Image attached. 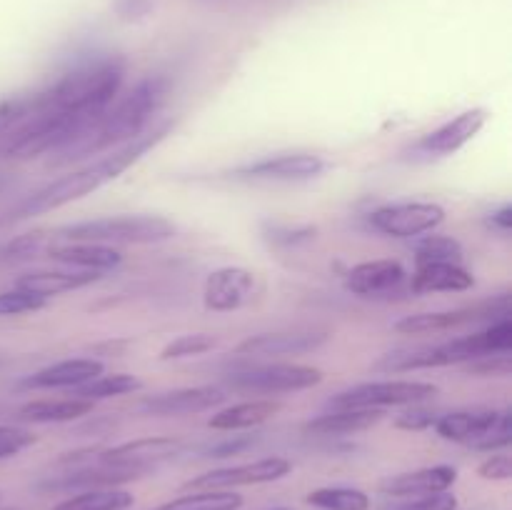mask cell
Wrapping results in <instances>:
<instances>
[{
	"instance_id": "6da1fadb",
	"label": "cell",
	"mask_w": 512,
	"mask_h": 510,
	"mask_svg": "<svg viewBox=\"0 0 512 510\" xmlns=\"http://www.w3.org/2000/svg\"><path fill=\"white\" fill-rule=\"evenodd\" d=\"M173 130V123L165 120V123L155 125L153 130H145L138 138H133L130 143L115 148L110 155H103V158L93 160V163L83 165V168L73 170L68 175H60V178L50 180L48 185L38 188L35 193L25 195L23 200L10 208L8 220H28L35 218V215L50 213V210H58L63 205L75 203V200L85 198V195L95 193L103 185L113 183L120 173L130 168V165L138 163L148 150H153L165 135Z\"/></svg>"
},
{
	"instance_id": "7a4b0ae2",
	"label": "cell",
	"mask_w": 512,
	"mask_h": 510,
	"mask_svg": "<svg viewBox=\"0 0 512 510\" xmlns=\"http://www.w3.org/2000/svg\"><path fill=\"white\" fill-rule=\"evenodd\" d=\"M168 93L170 80L163 75H148V78L138 80L123 98L113 100V105L95 120L93 128H88V133L58 150V163L90 158V155H98L103 150L138 138L140 133H145L153 115L163 108Z\"/></svg>"
},
{
	"instance_id": "3957f363",
	"label": "cell",
	"mask_w": 512,
	"mask_h": 510,
	"mask_svg": "<svg viewBox=\"0 0 512 510\" xmlns=\"http://www.w3.org/2000/svg\"><path fill=\"white\" fill-rule=\"evenodd\" d=\"M512 348V323L510 318L495 320L490 328L480 333L463 335V338L448 340V343L425 345L415 350H395L383 360L375 363V370H393V373H405V370H423V368H443V365L473 363V360L485 358L493 353H510Z\"/></svg>"
},
{
	"instance_id": "277c9868",
	"label": "cell",
	"mask_w": 512,
	"mask_h": 510,
	"mask_svg": "<svg viewBox=\"0 0 512 510\" xmlns=\"http://www.w3.org/2000/svg\"><path fill=\"white\" fill-rule=\"evenodd\" d=\"M178 228L163 215H108L50 230V240H83L100 245H153L175 238Z\"/></svg>"
},
{
	"instance_id": "5b68a950",
	"label": "cell",
	"mask_w": 512,
	"mask_h": 510,
	"mask_svg": "<svg viewBox=\"0 0 512 510\" xmlns=\"http://www.w3.org/2000/svg\"><path fill=\"white\" fill-rule=\"evenodd\" d=\"M323 370L313 365H293V363H273L258 365V368L235 370L225 375V383L233 390L243 393H298V390L315 388L323 383Z\"/></svg>"
},
{
	"instance_id": "8992f818",
	"label": "cell",
	"mask_w": 512,
	"mask_h": 510,
	"mask_svg": "<svg viewBox=\"0 0 512 510\" xmlns=\"http://www.w3.org/2000/svg\"><path fill=\"white\" fill-rule=\"evenodd\" d=\"M438 395V385L423 380H378L343 390L330 400V408H375L383 410L390 405H418L428 403Z\"/></svg>"
},
{
	"instance_id": "52a82bcc",
	"label": "cell",
	"mask_w": 512,
	"mask_h": 510,
	"mask_svg": "<svg viewBox=\"0 0 512 510\" xmlns=\"http://www.w3.org/2000/svg\"><path fill=\"white\" fill-rule=\"evenodd\" d=\"M510 318L508 295L483 300V303L468 305V308L438 310V313H418L398 320L395 330L403 335H425V333H445V330L463 328V325L480 323V320H503Z\"/></svg>"
},
{
	"instance_id": "ba28073f",
	"label": "cell",
	"mask_w": 512,
	"mask_h": 510,
	"mask_svg": "<svg viewBox=\"0 0 512 510\" xmlns=\"http://www.w3.org/2000/svg\"><path fill=\"white\" fill-rule=\"evenodd\" d=\"M368 223L390 238H420L445 223V210L435 203H390L375 208Z\"/></svg>"
},
{
	"instance_id": "9c48e42d",
	"label": "cell",
	"mask_w": 512,
	"mask_h": 510,
	"mask_svg": "<svg viewBox=\"0 0 512 510\" xmlns=\"http://www.w3.org/2000/svg\"><path fill=\"white\" fill-rule=\"evenodd\" d=\"M185 443L178 438H168V435H158V438H140L130 440V443H120L108 450H95V460L108 468H123L135 470V473H148L155 465L165 463V460L175 458L183 453Z\"/></svg>"
},
{
	"instance_id": "30bf717a",
	"label": "cell",
	"mask_w": 512,
	"mask_h": 510,
	"mask_svg": "<svg viewBox=\"0 0 512 510\" xmlns=\"http://www.w3.org/2000/svg\"><path fill=\"white\" fill-rule=\"evenodd\" d=\"M290 470H293L290 460L273 455V458H260V460H255V463L208 470V473L188 480V485H185V488H190V490H233V488H240V485H263V483H273V480L285 478Z\"/></svg>"
},
{
	"instance_id": "8fae6325",
	"label": "cell",
	"mask_w": 512,
	"mask_h": 510,
	"mask_svg": "<svg viewBox=\"0 0 512 510\" xmlns=\"http://www.w3.org/2000/svg\"><path fill=\"white\" fill-rule=\"evenodd\" d=\"M225 398L228 393L218 385H195V388L148 395L138 403V413L148 415V418H180V415H195L218 408Z\"/></svg>"
},
{
	"instance_id": "7c38bea8",
	"label": "cell",
	"mask_w": 512,
	"mask_h": 510,
	"mask_svg": "<svg viewBox=\"0 0 512 510\" xmlns=\"http://www.w3.org/2000/svg\"><path fill=\"white\" fill-rule=\"evenodd\" d=\"M328 168L320 155L313 153H280L270 158L255 160L235 170V178L268 180V183H295V180L318 178Z\"/></svg>"
},
{
	"instance_id": "4fadbf2b",
	"label": "cell",
	"mask_w": 512,
	"mask_h": 510,
	"mask_svg": "<svg viewBox=\"0 0 512 510\" xmlns=\"http://www.w3.org/2000/svg\"><path fill=\"white\" fill-rule=\"evenodd\" d=\"M258 295V275L248 268H220L208 275L203 290L205 308L215 313H230Z\"/></svg>"
},
{
	"instance_id": "5bb4252c",
	"label": "cell",
	"mask_w": 512,
	"mask_h": 510,
	"mask_svg": "<svg viewBox=\"0 0 512 510\" xmlns=\"http://www.w3.org/2000/svg\"><path fill=\"white\" fill-rule=\"evenodd\" d=\"M330 340L328 330H278V333L250 335L235 348V355L248 358H280V355H303L318 350Z\"/></svg>"
},
{
	"instance_id": "9a60e30c",
	"label": "cell",
	"mask_w": 512,
	"mask_h": 510,
	"mask_svg": "<svg viewBox=\"0 0 512 510\" xmlns=\"http://www.w3.org/2000/svg\"><path fill=\"white\" fill-rule=\"evenodd\" d=\"M485 120H488V115H485L483 108L465 110L458 118L448 120V123H443L440 128L425 133L423 138L413 145V153L425 155V158H443V155L458 153L463 145H468L470 140L483 130Z\"/></svg>"
},
{
	"instance_id": "2e32d148",
	"label": "cell",
	"mask_w": 512,
	"mask_h": 510,
	"mask_svg": "<svg viewBox=\"0 0 512 510\" xmlns=\"http://www.w3.org/2000/svg\"><path fill=\"white\" fill-rule=\"evenodd\" d=\"M405 280L408 273L398 260H368L350 270L345 288L360 298H388L403 288Z\"/></svg>"
},
{
	"instance_id": "e0dca14e",
	"label": "cell",
	"mask_w": 512,
	"mask_h": 510,
	"mask_svg": "<svg viewBox=\"0 0 512 510\" xmlns=\"http://www.w3.org/2000/svg\"><path fill=\"white\" fill-rule=\"evenodd\" d=\"M455 480H458V470L453 465H433V468L393 475V478L380 483V490L385 495H393V498H413V495L443 493V490H450Z\"/></svg>"
},
{
	"instance_id": "ac0fdd59",
	"label": "cell",
	"mask_w": 512,
	"mask_h": 510,
	"mask_svg": "<svg viewBox=\"0 0 512 510\" xmlns=\"http://www.w3.org/2000/svg\"><path fill=\"white\" fill-rule=\"evenodd\" d=\"M48 258L58 260L68 268L98 270V273L123 263V253L115 250L113 245L83 243V240H58L48 248Z\"/></svg>"
},
{
	"instance_id": "d6986e66",
	"label": "cell",
	"mask_w": 512,
	"mask_h": 510,
	"mask_svg": "<svg viewBox=\"0 0 512 510\" xmlns=\"http://www.w3.org/2000/svg\"><path fill=\"white\" fill-rule=\"evenodd\" d=\"M500 418V410L495 408H468L455 410V413H445L435 420V430L443 440L450 443H463L473 448L490 428L495 420Z\"/></svg>"
},
{
	"instance_id": "ffe728a7",
	"label": "cell",
	"mask_w": 512,
	"mask_h": 510,
	"mask_svg": "<svg viewBox=\"0 0 512 510\" xmlns=\"http://www.w3.org/2000/svg\"><path fill=\"white\" fill-rule=\"evenodd\" d=\"M103 375V363L93 358H70L48 365L23 380L25 388H80L88 380Z\"/></svg>"
},
{
	"instance_id": "44dd1931",
	"label": "cell",
	"mask_w": 512,
	"mask_h": 510,
	"mask_svg": "<svg viewBox=\"0 0 512 510\" xmlns=\"http://www.w3.org/2000/svg\"><path fill=\"white\" fill-rule=\"evenodd\" d=\"M100 278H103V273H98V270H35V273H25L23 278L15 280V285L25 290H33V293L43 295V298H53V295H63L70 293V290L85 288V285L95 283Z\"/></svg>"
},
{
	"instance_id": "7402d4cb",
	"label": "cell",
	"mask_w": 512,
	"mask_h": 510,
	"mask_svg": "<svg viewBox=\"0 0 512 510\" xmlns=\"http://www.w3.org/2000/svg\"><path fill=\"white\" fill-rule=\"evenodd\" d=\"M475 285V278L470 270H465L460 263H428L418 265L410 290L413 293H463Z\"/></svg>"
},
{
	"instance_id": "603a6c76",
	"label": "cell",
	"mask_w": 512,
	"mask_h": 510,
	"mask_svg": "<svg viewBox=\"0 0 512 510\" xmlns=\"http://www.w3.org/2000/svg\"><path fill=\"white\" fill-rule=\"evenodd\" d=\"M283 405L278 400H268V398H255V400H245V403H235L230 408L218 410L213 418L208 420V425L213 430H248V428H258V425L268 423L270 418L280 413Z\"/></svg>"
},
{
	"instance_id": "cb8c5ba5",
	"label": "cell",
	"mask_w": 512,
	"mask_h": 510,
	"mask_svg": "<svg viewBox=\"0 0 512 510\" xmlns=\"http://www.w3.org/2000/svg\"><path fill=\"white\" fill-rule=\"evenodd\" d=\"M383 418V410L375 408H333L330 413L318 415L305 425L310 435H350L373 428Z\"/></svg>"
},
{
	"instance_id": "d4e9b609",
	"label": "cell",
	"mask_w": 512,
	"mask_h": 510,
	"mask_svg": "<svg viewBox=\"0 0 512 510\" xmlns=\"http://www.w3.org/2000/svg\"><path fill=\"white\" fill-rule=\"evenodd\" d=\"M95 403L83 398H60V400H33L18 410V418L25 423H70L83 415L93 413Z\"/></svg>"
},
{
	"instance_id": "484cf974",
	"label": "cell",
	"mask_w": 512,
	"mask_h": 510,
	"mask_svg": "<svg viewBox=\"0 0 512 510\" xmlns=\"http://www.w3.org/2000/svg\"><path fill=\"white\" fill-rule=\"evenodd\" d=\"M135 503L128 490L120 488H95L75 493L73 498H65L53 510H128Z\"/></svg>"
},
{
	"instance_id": "4316f807",
	"label": "cell",
	"mask_w": 512,
	"mask_h": 510,
	"mask_svg": "<svg viewBox=\"0 0 512 510\" xmlns=\"http://www.w3.org/2000/svg\"><path fill=\"white\" fill-rule=\"evenodd\" d=\"M243 495L233 490H195V493L175 498L153 510H240Z\"/></svg>"
},
{
	"instance_id": "83f0119b",
	"label": "cell",
	"mask_w": 512,
	"mask_h": 510,
	"mask_svg": "<svg viewBox=\"0 0 512 510\" xmlns=\"http://www.w3.org/2000/svg\"><path fill=\"white\" fill-rule=\"evenodd\" d=\"M143 388V380L135 378L130 373H113V375H98V378L88 380L85 385L75 388V398H83L95 403V400L118 398V395L135 393Z\"/></svg>"
},
{
	"instance_id": "f1b7e54d",
	"label": "cell",
	"mask_w": 512,
	"mask_h": 510,
	"mask_svg": "<svg viewBox=\"0 0 512 510\" xmlns=\"http://www.w3.org/2000/svg\"><path fill=\"white\" fill-rule=\"evenodd\" d=\"M463 245L450 235H425L415 243V265L428 263H460Z\"/></svg>"
},
{
	"instance_id": "f546056e",
	"label": "cell",
	"mask_w": 512,
	"mask_h": 510,
	"mask_svg": "<svg viewBox=\"0 0 512 510\" xmlns=\"http://www.w3.org/2000/svg\"><path fill=\"white\" fill-rule=\"evenodd\" d=\"M310 505L320 510H368V493L358 488H320L308 495Z\"/></svg>"
},
{
	"instance_id": "4dcf8cb0",
	"label": "cell",
	"mask_w": 512,
	"mask_h": 510,
	"mask_svg": "<svg viewBox=\"0 0 512 510\" xmlns=\"http://www.w3.org/2000/svg\"><path fill=\"white\" fill-rule=\"evenodd\" d=\"M48 305V298L33 293V290H25L13 285L10 290L0 293V318H8V315H23V313H35V310H43Z\"/></svg>"
},
{
	"instance_id": "1f68e13d",
	"label": "cell",
	"mask_w": 512,
	"mask_h": 510,
	"mask_svg": "<svg viewBox=\"0 0 512 510\" xmlns=\"http://www.w3.org/2000/svg\"><path fill=\"white\" fill-rule=\"evenodd\" d=\"M215 343H218V340L208 333L180 335V338H175L173 343H168L160 350V360H180L193 358V355H203L208 353V350H213Z\"/></svg>"
},
{
	"instance_id": "d6a6232c",
	"label": "cell",
	"mask_w": 512,
	"mask_h": 510,
	"mask_svg": "<svg viewBox=\"0 0 512 510\" xmlns=\"http://www.w3.org/2000/svg\"><path fill=\"white\" fill-rule=\"evenodd\" d=\"M33 443L35 435L30 430L15 428V425H0V460L13 458V455L30 448Z\"/></svg>"
},
{
	"instance_id": "836d02e7",
	"label": "cell",
	"mask_w": 512,
	"mask_h": 510,
	"mask_svg": "<svg viewBox=\"0 0 512 510\" xmlns=\"http://www.w3.org/2000/svg\"><path fill=\"white\" fill-rule=\"evenodd\" d=\"M512 370V360L508 353H493L485 355V358L473 360L468 365L470 375H478V378H505Z\"/></svg>"
},
{
	"instance_id": "e575fe53",
	"label": "cell",
	"mask_w": 512,
	"mask_h": 510,
	"mask_svg": "<svg viewBox=\"0 0 512 510\" xmlns=\"http://www.w3.org/2000/svg\"><path fill=\"white\" fill-rule=\"evenodd\" d=\"M508 445H510V410H500V418L495 420L493 428H490L488 433H485L483 438L473 445V448L475 450H490V453H495V450L508 448Z\"/></svg>"
},
{
	"instance_id": "d590c367",
	"label": "cell",
	"mask_w": 512,
	"mask_h": 510,
	"mask_svg": "<svg viewBox=\"0 0 512 510\" xmlns=\"http://www.w3.org/2000/svg\"><path fill=\"white\" fill-rule=\"evenodd\" d=\"M158 0H113V13L120 23H138L155 10Z\"/></svg>"
},
{
	"instance_id": "8d00e7d4",
	"label": "cell",
	"mask_w": 512,
	"mask_h": 510,
	"mask_svg": "<svg viewBox=\"0 0 512 510\" xmlns=\"http://www.w3.org/2000/svg\"><path fill=\"white\" fill-rule=\"evenodd\" d=\"M458 508V498L448 490L443 493H430V495H420V498L410 500V503L398 505L393 510H455Z\"/></svg>"
},
{
	"instance_id": "74e56055",
	"label": "cell",
	"mask_w": 512,
	"mask_h": 510,
	"mask_svg": "<svg viewBox=\"0 0 512 510\" xmlns=\"http://www.w3.org/2000/svg\"><path fill=\"white\" fill-rule=\"evenodd\" d=\"M48 235H43L38 230V233H25L20 235V238H15L13 243L8 245V248L3 250V255L8 260H23V258H30V255H35L38 250H43V243Z\"/></svg>"
},
{
	"instance_id": "f35d334b",
	"label": "cell",
	"mask_w": 512,
	"mask_h": 510,
	"mask_svg": "<svg viewBox=\"0 0 512 510\" xmlns=\"http://www.w3.org/2000/svg\"><path fill=\"white\" fill-rule=\"evenodd\" d=\"M438 418H440L438 410L423 408V403H418V405H413L410 410H405L403 415H398L395 425L403 430H425V428H430V425H435V420Z\"/></svg>"
},
{
	"instance_id": "ab89813d",
	"label": "cell",
	"mask_w": 512,
	"mask_h": 510,
	"mask_svg": "<svg viewBox=\"0 0 512 510\" xmlns=\"http://www.w3.org/2000/svg\"><path fill=\"white\" fill-rule=\"evenodd\" d=\"M478 475L485 480H510L512 478V460L505 453H493L480 463Z\"/></svg>"
},
{
	"instance_id": "60d3db41",
	"label": "cell",
	"mask_w": 512,
	"mask_h": 510,
	"mask_svg": "<svg viewBox=\"0 0 512 510\" xmlns=\"http://www.w3.org/2000/svg\"><path fill=\"white\" fill-rule=\"evenodd\" d=\"M255 440H258L255 435H233L230 440H223V443L218 445H210V448L205 450V455H208V458H225V455H235L240 453V450L250 448Z\"/></svg>"
},
{
	"instance_id": "b9f144b4",
	"label": "cell",
	"mask_w": 512,
	"mask_h": 510,
	"mask_svg": "<svg viewBox=\"0 0 512 510\" xmlns=\"http://www.w3.org/2000/svg\"><path fill=\"white\" fill-rule=\"evenodd\" d=\"M490 225H493L495 230H500V233H510V228H512V208H510V205H503L500 210H495L493 218H490Z\"/></svg>"
},
{
	"instance_id": "7bdbcfd3",
	"label": "cell",
	"mask_w": 512,
	"mask_h": 510,
	"mask_svg": "<svg viewBox=\"0 0 512 510\" xmlns=\"http://www.w3.org/2000/svg\"><path fill=\"white\" fill-rule=\"evenodd\" d=\"M5 188H8V178H5V175H0V193H3Z\"/></svg>"
},
{
	"instance_id": "ee69618b",
	"label": "cell",
	"mask_w": 512,
	"mask_h": 510,
	"mask_svg": "<svg viewBox=\"0 0 512 510\" xmlns=\"http://www.w3.org/2000/svg\"><path fill=\"white\" fill-rule=\"evenodd\" d=\"M198 3H203V5H218V3H225V0H198Z\"/></svg>"
},
{
	"instance_id": "f6af8a7d",
	"label": "cell",
	"mask_w": 512,
	"mask_h": 510,
	"mask_svg": "<svg viewBox=\"0 0 512 510\" xmlns=\"http://www.w3.org/2000/svg\"><path fill=\"white\" fill-rule=\"evenodd\" d=\"M0 510H15V508H3V505H0Z\"/></svg>"
},
{
	"instance_id": "bcb514c9",
	"label": "cell",
	"mask_w": 512,
	"mask_h": 510,
	"mask_svg": "<svg viewBox=\"0 0 512 510\" xmlns=\"http://www.w3.org/2000/svg\"><path fill=\"white\" fill-rule=\"evenodd\" d=\"M0 503H3V495H0Z\"/></svg>"
}]
</instances>
